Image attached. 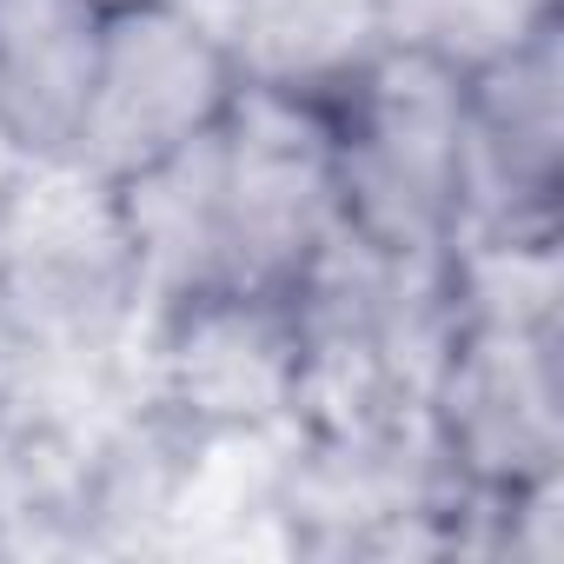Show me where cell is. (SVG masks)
Instances as JSON below:
<instances>
[{"label":"cell","mask_w":564,"mask_h":564,"mask_svg":"<svg viewBox=\"0 0 564 564\" xmlns=\"http://www.w3.org/2000/svg\"><path fill=\"white\" fill-rule=\"evenodd\" d=\"M419 438L478 524L564 491V326L557 246H458L452 319L419 379Z\"/></svg>","instance_id":"6da1fadb"},{"label":"cell","mask_w":564,"mask_h":564,"mask_svg":"<svg viewBox=\"0 0 564 564\" xmlns=\"http://www.w3.org/2000/svg\"><path fill=\"white\" fill-rule=\"evenodd\" d=\"M339 232L399 259H452L471 232L465 67L458 47L405 28L339 100H326Z\"/></svg>","instance_id":"7a4b0ae2"},{"label":"cell","mask_w":564,"mask_h":564,"mask_svg":"<svg viewBox=\"0 0 564 564\" xmlns=\"http://www.w3.org/2000/svg\"><path fill=\"white\" fill-rule=\"evenodd\" d=\"M239 67L213 14L186 0H113L67 180L113 186L199 147L239 100Z\"/></svg>","instance_id":"3957f363"},{"label":"cell","mask_w":564,"mask_h":564,"mask_svg":"<svg viewBox=\"0 0 564 564\" xmlns=\"http://www.w3.org/2000/svg\"><path fill=\"white\" fill-rule=\"evenodd\" d=\"M313 399V352L293 293L199 286L153 313V412L193 438L293 432Z\"/></svg>","instance_id":"277c9868"},{"label":"cell","mask_w":564,"mask_h":564,"mask_svg":"<svg viewBox=\"0 0 564 564\" xmlns=\"http://www.w3.org/2000/svg\"><path fill=\"white\" fill-rule=\"evenodd\" d=\"M213 226L226 286L293 293L339 239V180L326 107L239 87L232 113L206 140Z\"/></svg>","instance_id":"5b68a950"},{"label":"cell","mask_w":564,"mask_h":564,"mask_svg":"<svg viewBox=\"0 0 564 564\" xmlns=\"http://www.w3.org/2000/svg\"><path fill=\"white\" fill-rule=\"evenodd\" d=\"M465 67V160L471 232L465 246H557L564 199V14L557 0L518 8Z\"/></svg>","instance_id":"8992f818"},{"label":"cell","mask_w":564,"mask_h":564,"mask_svg":"<svg viewBox=\"0 0 564 564\" xmlns=\"http://www.w3.org/2000/svg\"><path fill=\"white\" fill-rule=\"evenodd\" d=\"M213 21L246 87L326 107L405 34V0H213Z\"/></svg>","instance_id":"52a82bcc"},{"label":"cell","mask_w":564,"mask_h":564,"mask_svg":"<svg viewBox=\"0 0 564 564\" xmlns=\"http://www.w3.org/2000/svg\"><path fill=\"white\" fill-rule=\"evenodd\" d=\"M113 0H0V127L47 173L67 166Z\"/></svg>","instance_id":"ba28073f"},{"label":"cell","mask_w":564,"mask_h":564,"mask_svg":"<svg viewBox=\"0 0 564 564\" xmlns=\"http://www.w3.org/2000/svg\"><path fill=\"white\" fill-rule=\"evenodd\" d=\"M47 180V166L34 160V153H21V140L0 127V226H8L21 206H28V193Z\"/></svg>","instance_id":"9c48e42d"},{"label":"cell","mask_w":564,"mask_h":564,"mask_svg":"<svg viewBox=\"0 0 564 564\" xmlns=\"http://www.w3.org/2000/svg\"><path fill=\"white\" fill-rule=\"evenodd\" d=\"M0 419H8V412H0Z\"/></svg>","instance_id":"30bf717a"}]
</instances>
